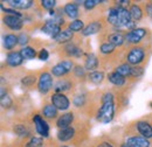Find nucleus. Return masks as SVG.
I'll return each instance as SVG.
<instances>
[{"label": "nucleus", "mask_w": 152, "mask_h": 147, "mask_svg": "<svg viewBox=\"0 0 152 147\" xmlns=\"http://www.w3.org/2000/svg\"><path fill=\"white\" fill-rule=\"evenodd\" d=\"M115 113H116L115 95L110 91L104 92L101 96V104L96 111V120L102 124H109L113 122Z\"/></svg>", "instance_id": "f257e3e1"}, {"label": "nucleus", "mask_w": 152, "mask_h": 147, "mask_svg": "<svg viewBox=\"0 0 152 147\" xmlns=\"http://www.w3.org/2000/svg\"><path fill=\"white\" fill-rule=\"evenodd\" d=\"M148 46L146 44H138L130 47L125 55V62L130 64L131 67L144 65L145 62H148Z\"/></svg>", "instance_id": "f03ea898"}, {"label": "nucleus", "mask_w": 152, "mask_h": 147, "mask_svg": "<svg viewBox=\"0 0 152 147\" xmlns=\"http://www.w3.org/2000/svg\"><path fill=\"white\" fill-rule=\"evenodd\" d=\"M77 125L74 124L69 127H66V129H61L57 131L56 133V139L62 143V144H66V143H73V144H77L81 141V144L83 143V140L81 139V134H87V131L84 130V127H81L80 130H77L76 127Z\"/></svg>", "instance_id": "7ed1b4c3"}, {"label": "nucleus", "mask_w": 152, "mask_h": 147, "mask_svg": "<svg viewBox=\"0 0 152 147\" xmlns=\"http://www.w3.org/2000/svg\"><path fill=\"white\" fill-rule=\"evenodd\" d=\"M149 35V29L148 28H143V27H137L132 31H129L125 34V44H128V47H133V46H138L142 44V41Z\"/></svg>", "instance_id": "20e7f679"}, {"label": "nucleus", "mask_w": 152, "mask_h": 147, "mask_svg": "<svg viewBox=\"0 0 152 147\" xmlns=\"http://www.w3.org/2000/svg\"><path fill=\"white\" fill-rule=\"evenodd\" d=\"M132 131L130 134L128 135H134V134H138V135H142L149 140L152 139V123L149 122L148 119H139L137 122L133 123Z\"/></svg>", "instance_id": "39448f33"}, {"label": "nucleus", "mask_w": 152, "mask_h": 147, "mask_svg": "<svg viewBox=\"0 0 152 147\" xmlns=\"http://www.w3.org/2000/svg\"><path fill=\"white\" fill-rule=\"evenodd\" d=\"M54 84L55 83H54V79H53V75L49 71H41L40 73L37 89L41 95H43V96L48 95L54 89Z\"/></svg>", "instance_id": "423d86ee"}, {"label": "nucleus", "mask_w": 152, "mask_h": 147, "mask_svg": "<svg viewBox=\"0 0 152 147\" xmlns=\"http://www.w3.org/2000/svg\"><path fill=\"white\" fill-rule=\"evenodd\" d=\"M32 122L34 124V129L35 132L38 133L40 137H42L43 139H48L49 138V125L47 123V120L42 117L41 113H34L32 117Z\"/></svg>", "instance_id": "0eeeda50"}, {"label": "nucleus", "mask_w": 152, "mask_h": 147, "mask_svg": "<svg viewBox=\"0 0 152 147\" xmlns=\"http://www.w3.org/2000/svg\"><path fill=\"white\" fill-rule=\"evenodd\" d=\"M50 103L61 112H67L70 109V99L66 93H53L50 96Z\"/></svg>", "instance_id": "6e6552de"}, {"label": "nucleus", "mask_w": 152, "mask_h": 147, "mask_svg": "<svg viewBox=\"0 0 152 147\" xmlns=\"http://www.w3.org/2000/svg\"><path fill=\"white\" fill-rule=\"evenodd\" d=\"M58 50L66 58H77L83 55L82 48L78 44H76L75 42H69L67 44H63Z\"/></svg>", "instance_id": "1a4fd4ad"}, {"label": "nucleus", "mask_w": 152, "mask_h": 147, "mask_svg": "<svg viewBox=\"0 0 152 147\" xmlns=\"http://www.w3.org/2000/svg\"><path fill=\"white\" fill-rule=\"evenodd\" d=\"M103 28H104V21L102 19H95V20H91L89 23L86 25L81 35L84 37L90 36V35H94L97 33H101L103 31Z\"/></svg>", "instance_id": "9d476101"}, {"label": "nucleus", "mask_w": 152, "mask_h": 147, "mask_svg": "<svg viewBox=\"0 0 152 147\" xmlns=\"http://www.w3.org/2000/svg\"><path fill=\"white\" fill-rule=\"evenodd\" d=\"M75 119V112L74 111H67V112H63L62 114L58 116V118L55 122V125L58 130L66 129V127H69V126L74 125Z\"/></svg>", "instance_id": "9b49d317"}, {"label": "nucleus", "mask_w": 152, "mask_h": 147, "mask_svg": "<svg viewBox=\"0 0 152 147\" xmlns=\"http://www.w3.org/2000/svg\"><path fill=\"white\" fill-rule=\"evenodd\" d=\"M74 87H75L74 79L69 77H63L62 79H58L55 82L53 90L55 93H67V92H72Z\"/></svg>", "instance_id": "f8f14e48"}, {"label": "nucleus", "mask_w": 152, "mask_h": 147, "mask_svg": "<svg viewBox=\"0 0 152 147\" xmlns=\"http://www.w3.org/2000/svg\"><path fill=\"white\" fill-rule=\"evenodd\" d=\"M2 23L4 26H6L8 29L13 31V32H19L23 27V19L18 18V17H13V15H4L2 17Z\"/></svg>", "instance_id": "ddd939ff"}, {"label": "nucleus", "mask_w": 152, "mask_h": 147, "mask_svg": "<svg viewBox=\"0 0 152 147\" xmlns=\"http://www.w3.org/2000/svg\"><path fill=\"white\" fill-rule=\"evenodd\" d=\"M62 31H63L62 27L60 25H57L53 19L45 21V23L41 27V32L45 33V34H47V35H49V36H52V39L57 36Z\"/></svg>", "instance_id": "4468645a"}, {"label": "nucleus", "mask_w": 152, "mask_h": 147, "mask_svg": "<svg viewBox=\"0 0 152 147\" xmlns=\"http://www.w3.org/2000/svg\"><path fill=\"white\" fill-rule=\"evenodd\" d=\"M125 143L130 147H151V141L149 139L138 134L128 135L125 138Z\"/></svg>", "instance_id": "2eb2a0df"}, {"label": "nucleus", "mask_w": 152, "mask_h": 147, "mask_svg": "<svg viewBox=\"0 0 152 147\" xmlns=\"http://www.w3.org/2000/svg\"><path fill=\"white\" fill-rule=\"evenodd\" d=\"M63 14L64 17H67L68 19H70L72 21L78 19L80 15V7L77 5V1H70L67 2L63 7Z\"/></svg>", "instance_id": "dca6fc26"}, {"label": "nucleus", "mask_w": 152, "mask_h": 147, "mask_svg": "<svg viewBox=\"0 0 152 147\" xmlns=\"http://www.w3.org/2000/svg\"><path fill=\"white\" fill-rule=\"evenodd\" d=\"M17 46H19V37H18V35H15L13 33H10V34H6V35L2 36V47L8 53L13 52Z\"/></svg>", "instance_id": "f3484780"}, {"label": "nucleus", "mask_w": 152, "mask_h": 147, "mask_svg": "<svg viewBox=\"0 0 152 147\" xmlns=\"http://www.w3.org/2000/svg\"><path fill=\"white\" fill-rule=\"evenodd\" d=\"M41 114L46 120H56L58 118V110L49 102V103H45L42 109H41Z\"/></svg>", "instance_id": "a211bd4d"}, {"label": "nucleus", "mask_w": 152, "mask_h": 147, "mask_svg": "<svg viewBox=\"0 0 152 147\" xmlns=\"http://www.w3.org/2000/svg\"><path fill=\"white\" fill-rule=\"evenodd\" d=\"M23 57L21 55L20 50H13V52H10L7 53L6 55V64L11 68H15V67H19L22 64L23 62Z\"/></svg>", "instance_id": "6ab92c4d"}, {"label": "nucleus", "mask_w": 152, "mask_h": 147, "mask_svg": "<svg viewBox=\"0 0 152 147\" xmlns=\"http://www.w3.org/2000/svg\"><path fill=\"white\" fill-rule=\"evenodd\" d=\"M104 41L114 44L117 48L118 47H123L125 44V34H123L122 32H114V33L107 34Z\"/></svg>", "instance_id": "aec40b11"}, {"label": "nucleus", "mask_w": 152, "mask_h": 147, "mask_svg": "<svg viewBox=\"0 0 152 147\" xmlns=\"http://www.w3.org/2000/svg\"><path fill=\"white\" fill-rule=\"evenodd\" d=\"M6 4H8L11 8L17 9L19 12L20 9L27 11L34 6V1H32V0H7Z\"/></svg>", "instance_id": "412c9836"}, {"label": "nucleus", "mask_w": 152, "mask_h": 147, "mask_svg": "<svg viewBox=\"0 0 152 147\" xmlns=\"http://www.w3.org/2000/svg\"><path fill=\"white\" fill-rule=\"evenodd\" d=\"M105 21L108 25L113 26L115 28H121V23H119V19H118V9L116 6H113L108 9Z\"/></svg>", "instance_id": "4be33fe9"}, {"label": "nucleus", "mask_w": 152, "mask_h": 147, "mask_svg": "<svg viewBox=\"0 0 152 147\" xmlns=\"http://www.w3.org/2000/svg\"><path fill=\"white\" fill-rule=\"evenodd\" d=\"M75 33H73L70 29H63L57 36H55L53 40L56 42L57 44H61V46H63V44H67V43H69V42H73V40H74V35Z\"/></svg>", "instance_id": "5701e85b"}, {"label": "nucleus", "mask_w": 152, "mask_h": 147, "mask_svg": "<svg viewBox=\"0 0 152 147\" xmlns=\"http://www.w3.org/2000/svg\"><path fill=\"white\" fill-rule=\"evenodd\" d=\"M45 144H46V141H45V139L42 137L29 135L27 138H23L22 147H43Z\"/></svg>", "instance_id": "b1692460"}, {"label": "nucleus", "mask_w": 152, "mask_h": 147, "mask_svg": "<svg viewBox=\"0 0 152 147\" xmlns=\"http://www.w3.org/2000/svg\"><path fill=\"white\" fill-rule=\"evenodd\" d=\"M98 65H99V60L97 58V56L95 54H88L86 61H84V65H83L86 68V70L89 73L96 71Z\"/></svg>", "instance_id": "393cba45"}, {"label": "nucleus", "mask_w": 152, "mask_h": 147, "mask_svg": "<svg viewBox=\"0 0 152 147\" xmlns=\"http://www.w3.org/2000/svg\"><path fill=\"white\" fill-rule=\"evenodd\" d=\"M12 129H13V132L15 133V135H18V137L22 138V139L23 138H27L29 135H33L32 132H31L29 126H27L23 123H17V124H14Z\"/></svg>", "instance_id": "a878e982"}, {"label": "nucleus", "mask_w": 152, "mask_h": 147, "mask_svg": "<svg viewBox=\"0 0 152 147\" xmlns=\"http://www.w3.org/2000/svg\"><path fill=\"white\" fill-rule=\"evenodd\" d=\"M107 77H108V81H109L113 85L117 87V88H122V87H124L125 83H126V78L123 77V76H121L119 74H117L116 71L109 73Z\"/></svg>", "instance_id": "bb28decb"}, {"label": "nucleus", "mask_w": 152, "mask_h": 147, "mask_svg": "<svg viewBox=\"0 0 152 147\" xmlns=\"http://www.w3.org/2000/svg\"><path fill=\"white\" fill-rule=\"evenodd\" d=\"M104 77H105V74L102 70H96L93 73H88L87 76V81L94 85H98L101 84L103 81H104Z\"/></svg>", "instance_id": "cd10ccee"}, {"label": "nucleus", "mask_w": 152, "mask_h": 147, "mask_svg": "<svg viewBox=\"0 0 152 147\" xmlns=\"http://www.w3.org/2000/svg\"><path fill=\"white\" fill-rule=\"evenodd\" d=\"M129 11H130V14H131V17H132V20L136 21V22H137V21H140V20L143 19V17H144L143 7H142L139 4H137V2H132V4H131Z\"/></svg>", "instance_id": "c85d7f7f"}, {"label": "nucleus", "mask_w": 152, "mask_h": 147, "mask_svg": "<svg viewBox=\"0 0 152 147\" xmlns=\"http://www.w3.org/2000/svg\"><path fill=\"white\" fill-rule=\"evenodd\" d=\"M89 147H115V141L110 137H101L94 139Z\"/></svg>", "instance_id": "c756f323"}, {"label": "nucleus", "mask_w": 152, "mask_h": 147, "mask_svg": "<svg viewBox=\"0 0 152 147\" xmlns=\"http://www.w3.org/2000/svg\"><path fill=\"white\" fill-rule=\"evenodd\" d=\"M50 74L53 75V77L63 78V77H67L70 73L66 69V67H64L61 62H58V63H56L55 65H53V67H52V69H50Z\"/></svg>", "instance_id": "7c9ffc66"}, {"label": "nucleus", "mask_w": 152, "mask_h": 147, "mask_svg": "<svg viewBox=\"0 0 152 147\" xmlns=\"http://www.w3.org/2000/svg\"><path fill=\"white\" fill-rule=\"evenodd\" d=\"M38 81H39V77L35 74H28V75H26L21 79V85L25 87V88H27V89H31V88L38 85Z\"/></svg>", "instance_id": "2f4dec72"}, {"label": "nucleus", "mask_w": 152, "mask_h": 147, "mask_svg": "<svg viewBox=\"0 0 152 147\" xmlns=\"http://www.w3.org/2000/svg\"><path fill=\"white\" fill-rule=\"evenodd\" d=\"M88 102V95L87 93H83V92H80V93H76L73 98V105L75 106L76 109H81L83 108Z\"/></svg>", "instance_id": "473e14b6"}, {"label": "nucleus", "mask_w": 152, "mask_h": 147, "mask_svg": "<svg viewBox=\"0 0 152 147\" xmlns=\"http://www.w3.org/2000/svg\"><path fill=\"white\" fill-rule=\"evenodd\" d=\"M99 53H101V55L103 56H110L113 55L115 53V50L117 49V47L114 46V44H111V43H109V42H105V41H103L101 44H99Z\"/></svg>", "instance_id": "72a5a7b5"}, {"label": "nucleus", "mask_w": 152, "mask_h": 147, "mask_svg": "<svg viewBox=\"0 0 152 147\" xmlns=\"http://www.w3.org/2000/svg\"><path fill=\"white\" fill-rule=\"evenodd\" d=\"M20 53H21V55H22L25 61H27V60H34L35 57H38V54H39L35 48L29 47V46H27L25 48H21L20 49Z\"/></svg>", "instance_id": "f704fd0d"}, {"label": "nucleus", "mask_w": 152, "mask_h": 147, "mask_svg": "<svg viewBox=\"0 0 152 147\" xmlns=\"http://www.w3.org/2000/svg\"><path fill=\"white\" fill-rule=\"evenodd\" d=\"M131 69H132V67H131L130 64H128L126 62H124V63L117 65V67L115 68V71L117 74H119L121 76L125 77V78H129V77L131 76Z\"/></svg>", "instance_id": "c9c22d12"}, {"label": "nucleus", "mask_w": 152, "mask_h": 147, "mask_svg": "<svg viewBox=\"0 0 152 147\" xmlns=\"http://www.w3.org/2000/svg\"><path fill=\"white\" fill-rule=\"evenodd\" d=\"M86 25H84V21L81 20V19H76V20H73L69 22L68 25V29H70L73 33H78V32H83Z\"/></svg>", "instance_id": "e433bc0d"}, {"label": "nucleus", "mask_w": 152, "mask_h": 147, "mask_svg": "<svg viewBox=\"0 0 152 147\" xmlns=\"http://www.w3.org/2000/svg\"><path fill=\"white\" fill-rule=\"evenodd\" d=\"M73 74H74V76H75L76 78L80 79V81L87 79V76H88L86 68L82 67V65H80V64H76L75 65V68H74V70H73Z\"/></svg>", "instance_id": "4c0bfd02"}, {"label": "nucleus", "mask_w": 152, "mask_h": 147, "mask_svg": "<svg viewBox=\"0 0 152 147\" xmlns=\"http://www.w3.org/2000/svg\"><path fill=\"white\" fill-rule=\"evenodd\" d=\"M104 1H101V0H84L83 4H82V6H83V8L87 12H90V11H94L97 6H99Z\"/></svg>", "instance_id": "58836bf2"}, {"label": "nucleus", "mask_w": 152, "mask_h": 147, "mask_svg": "<svg viewBox=\"0 0 152 147\" xmlns=\"http://www.w3.org/2000/svg\"><path fill=\"white\" fill-rule=\"evenodd\" d=\"M144 71H145V68H144V65L132 67V69H131V76H130V78L138 79V78H140V77L144 75Z\"/></svg>", "instance_id": "ea45409f"}, {"label": "nucleus", "mask_w": 152, "mask_h": 147, "mask_svg": "<svg viewBox=\"0 0 152 147\" xmlns=\"http://www.w3.org/2000/svg\"><path fill=\"white\" fill-rule=\"evenodd\" d=\"M0 7H1V11H2L4 13H6V15H13V17H18V18L23 19V14H22L21 12H19V11H17V9H13V8H11V7H6V8H5L4 5H1Z\"/></svg>", "instance_id": "a19ab883"}, {"label": "nucleus", "mask_w": 152, "mask_h": 147, "mask_svg": "<svg viewBox=\"0 0 152 147\" xmlns=\"http://www.w3.org/2000/svg\"><path fill=\"white\" fill-rule=\"evenodd\" d=\"M40 4H41V7H42L43 9L53 11V9L56 8L57 2L55 0H42V1H40Z\"/></svg>", "instance_id": "79ce46f5"}, {"label": "nucleus", "mask_w": 152, "mask_h": 147, "mask_svg": "<svg viewBox=\"0 0 152 147\" xmlns=\"http://www.w3.org/2000/svg\"><path fill=\"white\" fill-rule=\"evenodd\" d=\"M18 37H19V46H21L22 48L27 47V44L31 41V37H29V35L27 33H20Z\"/></svg>", "instance_id": "37998d69"}, {"label": "nucleus", "mask_w": 152, "mask_h": 147, "mask_svg": "<svg viewBox=\"0 0 152 147\" xmlns=\"http://www.w3.org/2000/svg\"><path fill=\"white\" fill-rule=\"evenodd\" d=\"M0 102H1V108L2 109H10L13 105V99L8 95L2 97V98H0Z\"/></svg>", "instance_id": "c03bdc74"}, {"label": "nucleus", "mask_w": 152, "mask_h": 147, "mask_svg": "<svg viewBox=\"0 0 152 147\" xmlns=\"http://www.w3.org/2000/svg\"><path fill=\"white\" fill-rule=\"evenodd\" d=\"M38 58L40 61H47V60L49 58V52H48L46 48L40 49V52H39V54H38Z\"/></svg>", "instance_id": "a18cd8bd"}, {"label": "nucleus", "mask_w": 152, "mask_h": 147, "mask_svg": "<svg viewBox=\"0 0 152 147\" xmlns=\"http://www.w3.org/2000/svg\"><path fill=\"white\" fill-rule=\"evenodd\" d=\"M144 9H145V14L152 19V1L151 2H145Z\"/></svg>", "instance_id": "49530a36"}, {"label": "nucleus", "mask_w": 152, "mask_h": 147, "mask_svg": "<svg viewBox=\"0 0 152 147\" xmlns=\"http://www.w3.org/2000/svg\"><path fill=\"white\" fill-rule=\"evenodd\" d=\"M119 147H130V146H129V145H128V144L124 141V143H122V144L119 145Z\"/></svg>", "instance_id": "de8ad7c7"}, {"label": "nucleus", "mask_w": 152, "mask_h": 147, "mask_svg": "<svg viewBox=\"0 0 152 147\" xmlns=\"http://www.w3.org/2000/svg\"><path fill=\"white\" fill-rule=\"evenodd\" d=\"M56 147H70V146H68V145H58Z\"/></svg>", "instance_id": "09e8293b"}, {"label": "nucleus", "mask_w": 152, "mask_h": 147, "mask_svg": "<svg viewBox=\"0 0 152 147\" xmlns=\"http://www.w3.org/2000/svg\"><path fill=\"white\" fill-rule=\"evenodd\" d=\"M150 106H151V108H152V102H151V103H150Z\"/></svg>", "instance_id": "8fccbe9b"}, {"label": "nucleus", "mask_w": 152, "mask_h": 147, "mask_svg": "<svg viewBox=\"0 0 152 147\" xmlns=\"http://www.w3.org/2000/svg\"><path fill=\"white\" fill-rule=\"evenodd\" d=\"M43 147H46V146H43Z\"/></svg>", "instance_id": "3c124183"}]
</instances>
